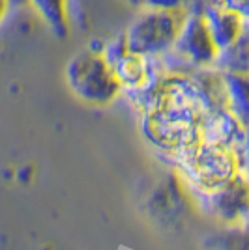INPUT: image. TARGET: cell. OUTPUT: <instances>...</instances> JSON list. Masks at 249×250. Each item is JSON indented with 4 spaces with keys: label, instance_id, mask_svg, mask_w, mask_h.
<instances>
[{
    "label": "cell",
    "instance_id": "cell-10",
    "mask_svg": "<svg viewBox=\"0 0 249 250\" xmlns=\"http://www.w3.org/2000/svg\"><path fill=\"white\" fill-rule=\"evenodd\" d=\"M210 250H249V224L225 228L221 233L206 241Z\"/></svg>",
    "mask_w": 249,
    "mask_h": 250
},
{
    "label": "cell",
    "instance_id": "cell-15",
    "mask_svg": "<svg viewBox=\"0 0 249 250\" xmlns=\"http://www.w3.org/2000/svg\"><path fill=\"white\" fill-rule=\"evenodd\" d=\"M13 2V8H23V6H28V0H11Z\"/></svg>",
    "mask_w": 249,
    "mask_h": 250
},
{
    "label": "cell",
    "instance_id": "cell-12",
    "mask_svg": "<svg viewBox=\"0 0 249 250\" xmlns=\"http://www.w3.org/2000/svg\"><path fill=\"white\" fill-rule=\"evenodd\" d=\"M238 161H240V174H244L249 179V131L246 140H244V144L238 149Z\"/></svg>",
    "mask_w": 249,
    "mask_h": 250
},
{
    "label": "cell",
    "instance_id": "cell-2",
    "mask_svg": "<svg viewBox=\"0 0 249 250\" xmlns=\"http://www.w3.org/2000/svg\"><path fill=\"white\" fill-rule=\"evenodd\" d=\"M187 11L139 10L120 38L127 51L150 58H165L182 32Z\"/></svg>",
    "mask_w": 249,
    "mask_h": 250
},
{
    "label": "cell",
    "instance_id": "cell-1",
    "mask_svg": "<svg viewBox=\"0 0 249 250\" xmlns=\"http://www.w3.org/2000/svg\"><path fill=\"white\" fill-rule=\"evenodd\" d=\"M68 88L79 101L92 106H107L122 94V84L105 47H84L66 65Z\"/></svg>",
    "mask_w": 249,
    "mask_h": 250
},
{
    "label": "cell",
    "instance_id": "cell-14",
    "mask_svg": "<svg viewBox=\"0 0 249 250\" xmlns=\"http://www.w3.org/2000/svg\"><path fill=\"white\" fill-rule=\"evenodd\" d=\"M227 2H230L232 6H236V8H240V10H244V6L249 4V0H227Z\"/></svg>",
    "mask_w": 249,
    "mask_h": 250
},
{
    "label": "cell",
    "instance_id": "cell-8",
    "mask_svg": "<svg viewBox=\"0 0 249 250\" xmlns=\"http://www.w3.org/2000/svg\"><path fill=\"white\" fill-rule=\"evenodd\" d=\"M225 108L249 131V71H221Z\"/></svg>",
    "mask_w": 249,
    "mask_h": 250
},
{
    "label": "cell",
    "instance_id": "cell-9",
    "mask_svg": "<svg viewBox=\"0 0 249 250\" xmlns=\"http://www.w3.org/2000/svg\"><path fill=\"white\" fill-rule=\"evenodd\" d=\"M218 71H249V24L238 40L219 54Z\"/></svg>",
    "mask_w": 249,
    "mask_h": 250
},
{
    "label": "cell",
    "instance_id": "cell-6",
    "mask_svg": "<svg viewBox=\"0 0 249 250\" xmlns=\"http://www.w3.org/2000/svg\"><path fill=\"white\" fill-rule=\"evenodd\" d=\"M197 196L208 215L225 228L249 224V179L244 174H238L223 187Z\"/></svg>",
    "mask_w": 249,
    "mask_h": 250
},
{
    "label": "cell",
    "instance_id": "cell-16",
    "mask_svg": "<svg viewBox=\"0 0 249 250\" xmlns=\"http://www.w3.org/2000/svg\"><path fill=\"white\" fill-rule=\"evenodd\" d=\"M242 11H244V15H246V19H248V24H249V4H246Z\"/></svg>",
    "mask_w": 249,
    "mask_h": 250
},
{
    "label": "cell",
    "instance_id": "cell-11",
    "mask_svg": "<svg viewBox=\"0 0 249 250\" xmlns=\"http://www.w3.org/2000/svg\"><path fill=\"white\" fill-rule=\"evenodd\" d=\"M137 10H174L189 11L197 8L200 0H125Z\"/></svg>",
    "mask_w": 249,
    "mask_h": 250
},
{
    "label": "cell",
    "instance_id": "cell-5",
    "mask_svg": "<svg viewBox=\"0 0 249 250\" xmlns=\"http://www.w3.org/2000/svg\"><path fill=\"white\" fill-rule=\"evenodd\" d=\"M105 52L113 63L122 90L131 95H139L152 88L157 79L167 71L163 58H150L145 54L127 51L120 38L105 45Z\"/></svg>",
    "mask_w": 249,
    "mask_h": 250
},
{
    "label": "cell",
    "instance_id": "cell-7",
    "mask_svg": "<svg viewBox=\"0 0 249 250\" xmlns=\"http://www.w3.org/2000/svg\"><path fill=\"white\" fill-rule=\"evenodd\" d=\"M28 8L54 38L64 40L72 34V0H28Z\"/></svg>",
    "mask_w": 249,
    "mask_h": 250
},
{
    "label": "cell",
    "instance_id": "cell-3",
    "mask_svg": "<svg viewBox=\"0 0 249 250\" xmlns=\"http://www.w3.org/2000/svg\"><path fill=\"white\" fill-rule=\"evenodd\" d=\"M178 163L197 194L223 187L240 174L238 151L210 140H200L189 147L178 157Z\"/></svg>",
    "mask_w": 249,
    "mask_h": 250
},
{
    "label": "cell",
    "instance_id": "cell-4",
    "mask_svg": "<svg viewBox=\"0 0 249 250\" xmlns=\"http://www.w3.org/2000/svg\"><path fill=\"white\" fill-rule=\"evenodd\" d=\"M221 49L212 36L202 11L199 8L187 11L182 32L178 36L173 51L165 58H174L176 67L171 71H200V69H216Z\"/></svg>",
    "mask_w": 249,
    "mask_h": 250
},
{
    "label": "cell",
    "instance_id": "cell-13",
    "mask_svg": "<svg viewBox=\"0 0 249 250\" xmlns=\"http://www.w3.org/2000/svg\"><path fill=\"white\" fill-rule=\"evenodd\" d=\"M11 10H13V2H11V0H0V26L8 19V15L11 13Z\"/></svg>",
    "mask_w": 249,
    "mask_h": 250
}]
</instances>
